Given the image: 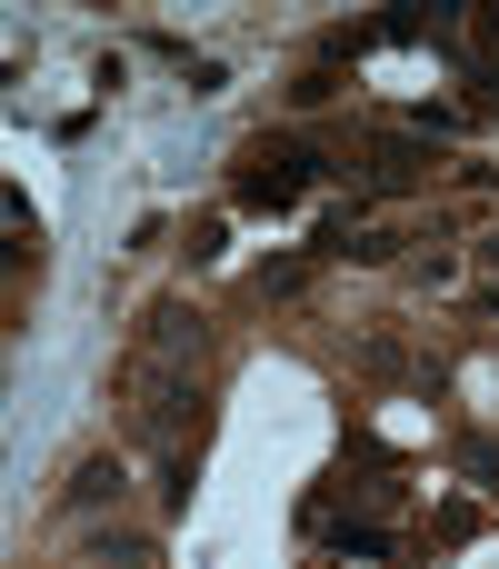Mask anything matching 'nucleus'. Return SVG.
<instances>
[{"instance_id": "7ed1b4c3", "label": "nucleus", "mask_w": 499, "mask_h": 569, "mask_svg": "<svg viewBox=\"0 0 499 569\" xmlns=\"http://www.w3.org/2000/svg\"><path fill=\"white\" fill-rule=\"evenodd\" d=\"M310 530H330V550H350V560H390V550H400L380 520H310Z\"/></svg>"}, {"instance_id": "423d86ee", "label": "nucleus", "mask_w": 499, "mask_h": 569, "mask_svg": "<svg viewBox=\"0 0 499 569\" xmlns=\"http://www.w3.org/2000/svg\"><path fill=\"white\" fill-rule=\"evenodd\" d=\"M460 30H470V40H480V50H490V60H499V10H470Z\"/></svg>"}, {"instance_id": "20e7f679", "label": "nucleus", "mask_w": 499, "mask_h": 569, "mask_svg": "<svg viewBox=\"0 0 499 569\" xmlns=\"http://www.w3.org/2000/svg\"><path fill=\"white\" fill-rule=\"evenodd\" d=\"M110 490H120V470H110V460H90V470H80V480H70V510H100V500H110Z\"/></svg>"}, {"instance_id": "0eeeda50", "label": "nucleus", "mask_w": 499, "mask_h": 569, "mask_svg": "<svg viewBox=\"0 0 499 569\" xmlns=\"http://www.w3.org/2000/svg\"><path fill=\"white\" fill-rule=\"evenodd\" d=\"M480 100H490V110H499V70H490V90H480Z\"/></svg>"}, {"instance_id": "39448f33", "label": "nucleus", "mask_w": 499, "mask_h": 569, "mask_svg": "<svg viewBox=\"0 0 499 569\" xmlns=\"http://www.w3.org/2000/svg\"><path fill=\"white\" fill-rule=\"evenodd\" d=\"M290 100H300V110H320V100H340V70H330V60H310V70H300V90H290Z\"/></svg>"}, {"instance_id": "f257e3e1", "label": "nucleus", "mask_w": 499, "mask_h": 569, "mask_svg": "<svg viewBox=\"0 0 499 569\" xmlns=\"http://www.w3.org/2000/svg\"><path fill=\"white\" fill-rule=\"evenodd\" d=\"M320 170H330V150H320V140H260V150H250V170L230 180V200H240V210H300V190H310Z\"/></svg>"}, {"instance_id": "f03ea898", "label": "nucleus", "mask_w": 499, "mask_h": 569, "mask_svg": "<svg viewBox=\"0 0 499 569\" xmlns=\"http://www.w3.org/2000/svg\"><path fill=\"white\" fill-rule=\"evenodd\" d=\"M360 160H370V190H380V200H400V190L430 180V140H420V130H380Z\"/></svg>"}]
</instances>
